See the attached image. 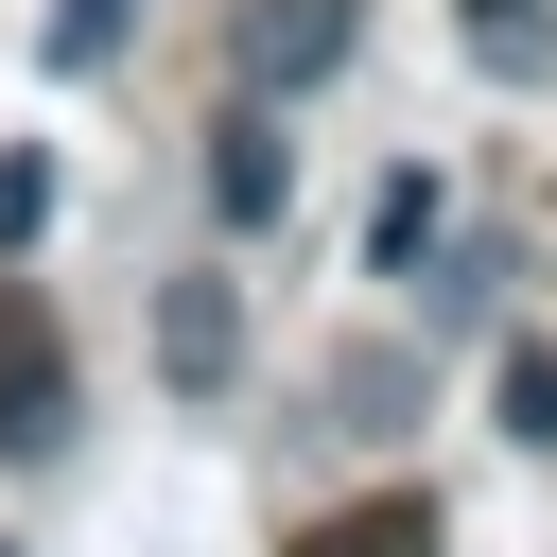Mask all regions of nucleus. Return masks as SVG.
<instances>
[{
    "instance_id": "6",
    "label": "nucleus",
    "mask_w": 557,
    "mask_h": 557,
    "mask_svg": "<svg viewBox=\"0 0 557 557\" xmlns=\"http://www.w3.org/2000/svg\"><path fill=\"white\" fill-rule=\"evenodd\" d=\"M400 383H418L400 348H348V366H331V400H348V435H400Z\"/></svg>"
},
{
    "instance_id": "3",
    "label": "nucleus",
    "mask_w": 557,
    "mask_h": 557,
    "mask_svg": "<svg viewBox=\"0 0 557 557\" xmlns=\"http://www.w3.org/2000/svg\"><path fill=\"white\" fill-rule=\"evenodd\" d=\"M348 35H366L348 0H244V87H261V104H296V87H331V70H348Z\"/></svg>"
},
{
    "instance_id": "7",
    "label": "nucleus",
    "mask_w": 557,
    "mask_h": 557,
    "mask_svg": "<svg viewBox=\"0 0 557 557\" xmlns=\"http://www.w3.org/2000/svg\"><path fill=\"white\" fill-rule=\"evenodd\" d=\"M35 226H52V157H35V139H0V261H17Z\"/></svg>"
},
{
    "instance_id": "4",
    "label": "nucleus",
    "mask_w": 557,
    "mask_h": 557,
    "mask_svg": "<svg viewBox=\"0 0 557 557\" xmlns=\"http://www.w3.org/2000/svg\"><path fill=\"white\" fill-rule=\"evenodd\" d=\"M209 209H226V226H278V209H296V139H278V104H226V122H209Z\"/></svg>"
},
{
    "instance_id": "10",
    "label": "nucleus",
    "mask_w": 557,
    "mask_h": 557,
    "mask_svg": "<svg viewBox=\"0 0 557 557\" xmlns=\"http://www.w3.org/2000/svg\"><path fill=\"white\" fill-rule=\"evenodd\" d=\"M313 557H418V505H366V522H331Z\"/></svg>"
},
{
    "instance_id": "5",
    "label": "nucleus",
    "mask_w": 557,
    "mask_h": 557,
    "mask_svg": "<svg viewBox=\"0 0 557 557\" xmlns=\"http://www.w3.org/2000/svg\"><path fill=\"white\" fill-rule=\"evenodd\" d=\"M435 244H453V191H435V174H383V209H366V261H383V278H418Z\"/></svg>"
},
{
    "instance_id": "11",
    "label": "nucleus",
    "mask_w": 557,
    "mask_h": 557,
    "mask_svg": "<svg viewBox=\"0 0 557 557\" xmlns=\"http://www.w3.org/2000/svg\"><path fill=\"white\" fill-rule=\"evenodd\" d=\"M470 35H487V52L522 70V52H540V0H470Z\"/></svg>"
},
{
    "instance_id": "1",
    "label": "nucleus",
    "mask_w": 557,
    "mask_h": 557,
    "mask_svg": "<svg viewBox=\"0 0 557 557\" xmlns=\"http://www.w3.org/2000/svg\"><path fill=\"white\" fill-rule=\"evenodd\" d=\"M0 453H70V348L17 278H0Z\"/></svg>"
},
{
    "instance_id": "9",
    "label": "nucleus",
    "mask_w": 557,
    "mask_h": 557,
    "mask_svg": "<svg viewBox=\"0 0 557 557\" xmlns=\"http://www.w3.org/2000/svg\"><path fill=\"white\" fill-rule=\"evenodd\" d=\"M505 435H540V453H557V348H505Z\"/></svg>"
},
{
    "instance_id": "2",
    "label": "nucleus",
    "mask_w": 557,
    "mask_h": 557,
    "mask_svg": "<svg viewBox=\"0 0 557 557\" xmlns=\"http://www.w3.org/2000/svg\"><path fill=\"white\" fill-rule=\"evenodd\" d=\"M157 383L174 400H226L244 383V296L226 278H157Z\"/></svg>"
},
{
    "instance_id": "8",
    "label": "nucleus",
    "mask_w": 557,
    "mask_h": 557,
    "mask_svg": "<svg viewBox=\"0 0 557 557\" xmlns=\"http://www.w3.org/2000/svg\"><path fill=\"white\" fill-rule=\"evenodd\" d=\"M122 17H139V0H52V35H35V52H52V70H104V52H122Z\"/></svg>"
}]
</instances>
